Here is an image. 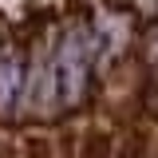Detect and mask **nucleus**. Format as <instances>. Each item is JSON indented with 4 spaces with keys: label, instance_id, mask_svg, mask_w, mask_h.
Wrapping results in <instances>:
<instances>
[{
    "label": "nucleus",
    "instance_id": "nucleus-3",
    "mask_svg": "<svg viewBox=\"0 0 158 158\" xmlns=\"http://www.w3.org/2000/svg\"><path fill=\"white\" fill-rule=\"evenodd\" d=\"M118 150L111 146V135L107 131H87L79 138V158H115Z\"/></svg>",
    "mask_w": 158,
    "mask_h": 158
},
{
    "label": "nucleus",
    "instance_id": "nucleus-4",
    "mask_svg": "<svg viewBox=\"0 0 158 158\" xmlns=\"http://www.w3.org/2000/svg\"><path fill=\"white\" fill-rule=\"evenodd\" d=\"M115 158H150V135H146V127H131L123 135V142H118Z\"/></svg>",
    "mask_w": 158,
    "mask_h": 158
},
{
    "label": "nucleus",
    "instance_id": "nucleus-2",
    "mask_svg": "<svg viewBox=\"0 0 158 158\" xmlns=\"http://www.w3.org/2000/svg\"><path fill=\"white\" fill-rule=\"evenodd\" d=\"M20 75H24V67H20V52L12 48V44H4V48H0V115H8V111L16 107Z\"/></svg>",
    "mask_w": 158,
    "mask_h": 158
},
{
    "label": "nucleus",
    "instance_id": "nucleus-5",
    "mask_svg": "<svg viewBox=\"0 0 158 158\" xmlns=\"http://www.w3.org/2000/svg\"><path fill=\"white\" fill-rule=\"evenodd\" d=\"M20 154L24 158H59V150H56V142H52L48 135H28Z\"/></svg>",
    "mask_w": 158,
    "mask_h": 158
},
{
    "label": "nucleus",
    "instance_id": "nucleus-6",
    "mask_svg": "<svg viewBox=\"0 0 158 158\" xmlns=\"http://www.w3.org/2000/svg\"><path fill=\"white\" fill-rule=\"evenodd\" d=\"M0 158H20V154H16V146H12L8 138H0Z\"/></svg>",
    "mask_w": 158,
    "mask_h": 158
},
{
    "label": "nucleus",
    "instance_id": "nucleus-1",
    "mask_svg": "<svg viewBox=\"0 0 158 158\" xmlns=\"http://www.w3.org/2000/svg\"><path fill=\"white\" fill-rule=\"evenodd\" d=\"M52 75H56V95L63 107H79L87 99V91H91V48H87L79 28H67L59 36Z\"/></svg>",
    "mask_w": 158,
    "mask_h": 158
}]
</instances>
